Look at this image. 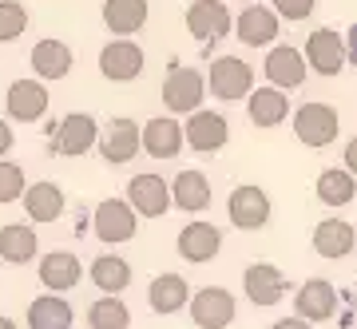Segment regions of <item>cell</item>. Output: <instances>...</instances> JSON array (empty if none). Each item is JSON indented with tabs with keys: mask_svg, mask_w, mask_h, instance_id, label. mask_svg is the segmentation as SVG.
I'll use <instances>...</instances> for the list:
<instances>
[{
	"mask_svg": "<svg viewBox=\"0 0 357 329\" xmlns=\"http://www.w3.org/2000/svg\"><path fill=\"white\" fill-rule=\"evenodd\" d=\"M306 68L318 76H342L345 72V32L337 28H314L306 36Z\"/></svg>",
	"mask_w": 357,
	"mask_h": 329,
	"instance_id": "obj_11",
	"label": "cell"
},
{
	"mask_svg": "<svg viewBox=\"0 0 357 329\" xmlns=\"http://www.w3.org/2000/svg\"><path fill=\"white\" fill-rule=\"evenodd\" d=\"M24 326L28 329H72L76 326V309H72V302L60 298V293H40V298H32V305H28Z\"/></svg>",
	"mask_w": 357,
	"mask_h": 329,
	"instance_id": "obj_27",
	"label": "cell"
},
{
	"mask_svg": "<svg viewBox=\"0 0 357 329\" xmlns=\"http://www.w3.org/2000/svg\"><path fill=\"white\" fill-rule=\"evenodd\" d=\"M91 230L103 246H123V242L135 238L139 230V215L128 206V199H103L91 215Z\"/></svg>",
	"mask_w": 357,
	"mask_h": 329,
	"instance_id": "obj_6",
	"label": "cell"
},
{
	"mask_svg": "<svg viewBox=\"0 0 357 329\" xmlns=\"http://www.w3.org/2000/svg\"><path fill=\"white\" fill-rule=\"evenodd\" d=\"M222 4H227V0H222Z\"/></svg>",
	"mask_w": 357,
	"mask_h": 329,
	"instance_id": "obj_42",
	"label": "cell"
},
{
	"mask_svg": "<svg viewBox=\"0 0 357 329\" xmlns=\"http://www.w3.org/2000/svg\"><path fill=\"white\" fill-rule=\"evenodd\" d=\"M262 72H266L270 88L294 91V88H302V84H306V56L294 48V44H274V48L266 52Z\"/></svg>",
	"mask_w": 357,
	"mask_h": 329,
	"instance_id": "obj_17",
	"label": "cell"
},
{
	"mask_svg": "<svg viewBox=\"0 0 357 329\" xmlns=\"http://www.w3.org/2000/svg\"><path fill=\"white\" fill-rule=\"evenodd\" d=\"M0 329H20V326H16L13 317H4V314H0Z\"/></svg>",
	"mask_w": 357,
	"mask_h": 329,
	"instance_id": "obj_41",
	"label": "cell"
},
{
	"mask_svg": "<svg viewBox=\"0 0 357 329\" xmlns=\"http://www.w3.org/2000/svg\"><path fill=\"white\" fill-rule=\"evenodd\" d=\"M79 278H84V262L72 250H48L40 258V286L48 293H60L64 298L68 290L79 286Z\"/></svg>",
	"mask_w": 357,
	"mask_h": 329,
	"instance_id": "obj_20",
	"label": "cell"
},
{
	"mask_svg": "<svg viewBox=\"0 0 357 329\" xmlns=\"http://www.w3.org/2000/svg\"><path fill=\"white\" fill-rule=\"evenodd\" d=\"M183 20H187V32L203 44H218L234 32V16L222 0H191Z\"/></svg>",
	"mask_w": 357,
	"mask_h": 329,
	"instance_id": "obj_9",
	"label": "cell"
},
{
	"mask_svg": "<svg viewBox=\"0 0 357 329\" xmlns=\"http://www.w3.org/2000/svg\"><path fill=\"white\" fill-rule=\"evenodd\" d=\"M246 115H250V123L270 131V127H278L290 119V95L278 88H255L250 91V100H246Z\"/></svg>",
	"mask_w": 357,
	"mask_h": 329,
	"instance_id": "obj_29",
	"label": "cell"
},
{
	"mask_svg": "<svg viewBox=\"0 0 357 329\" xmlns=\"http://www.w3.org/2000/svg\"><path fill=\"white\" fill-rule=\"evenodd\" d=\"M342 167L357 178V135H354L349 143H345V151H342Z\"/></svg>",
	"mask_w": 357,
	"mask_h": 329,
	"instance_id": "obj_38",
	"label": "cell"
},
{
	"mask_svg": "<svg viewBox=\"0 0 357 329\" xmlns=\"http://www.w3.org/2000/svg\"><path fill=\"white\" fill-rule=\"evenodd\" d=\"M175 250H178L183 262H191V266H206V262H215L218 250H222V230H218L215 222L195 218V222H187V227L178 230Z\"/></svg>",
	"mask_w": 357,
	"mask_h": 329,
	"instance_id": "obj_15",
	"label": "cell"
},
{
	"mask_svg": "<svg viewBox=\"0 0 357 329\" xmlns=\"http://www.w3.org/2000/svg\"><path fill=\"white\" fill-rule=\"evenodd\" d=\"M44 135H48L52 155L79 159V155L96 151V143H100V123H96L91 112H72V115H64V119H52Z\"/></svg>",
	"mask_w": 357,
	"mask_h": 329,
	"instance_id": "obj_1",
	"label": "cell"
},
{
	"mask_svg": "<svg viewBox=\"0 0 357 329\" xmlns=\"http://www.w3.org/2000/svg\"><path fill=\"white\" fill-rule=\"evenodd\" d=\"M274 215V203H270V194L258 183H238V187L230 190L227 199V218L234 230H262Z\"/></svg>",
	"mask_w": 357,
	"mask_h": 329,
	"instance_id": "obj_5",
	"label": "cell"
},
{
	"mask_svg": "<svg viewBox=\"0 0 357 329\" xmlns=\"http://www.w3.org/2000/svg\"><path fill=\"white\" fill-rule=\"evenodd\" d=\"M314 194H318V203L326 206H349L357 199V178L345 171V167H326L318 175V183H314Z\"/></svg>",
	"mask_w": 357,
	"mask_h": 329,
	"instance_id": "obj_32",
	"label": "cell"
},
{
	"mask_svg": "<svg viewBox=\"0 0 357 329\" xmlns=\"http://www.w3.org/2000/svg\"><path fill=\"white\" fill-rule=\"evenodd\" d=\"M191 282L183 278V274H159V278H151V286H147V305H151V314L159 317H171L178 314V309H187L191 305Z\"/></svg>",
	"mask_w": 357,
	"mask_h": 329,
	"instance_id": "obj_23",
	"label": "cell"
},
{
	"mask_svg": "<svg viewBox=\"0 0 357 329\" xmlns=\"http://www.w3.org/2000/svg\"><path fill=\"white\" fill-rule=\"evenodd\" d=\"M28 63H32V72H36L40 84H56V79H64L68 72H72V63H76V56H72V48H68L64 40H36L32 44V56H28Z\"/></svg>",
	"mask_w": 357,
	"mask_h": 329,
	"instance_id": "obj_22",
	"label": "cell"
},
{
	"mask_svg": "<svg viewBox=\"0 0 357 329\" xmlns=\"http://www.w3.org/2000/svg\"><path fill=\"white\" fill-rule=\"evenodd\" d=\"M40 254V234L28 222H8L0 227V262L8 266H28Z\"/></svg>",
	"mask_w": 357,
	"mask_h": 329,
	"instance_id": "obj_30",
	"label": "cell"
},
{
	"mask_svg": "<svg viewBox=\"0 0 357 329\" xmlns=\"http://www.w3.org/2000/svg\"><path fill=\"white\" fill-rule=\"evenodd\" d=\"M345 63L357 68V24H349V32H345Z\"/></svg>",
	"mask_w": 357,
	"mask_h": 329,
	"instance_id": "obj_39",
	"label": "cell"
},
{
	"mask_svg": "<svg viewBox=\"0 0 357 329\" xmlns=\"http://www.w3.org/2000/svg\"><path fill=\"white\" fill-rule=\"evenodd\" d=\"M310 242H314V254H318V258L337 262L345 254H354L357 230H354V222H345V218H321L318 227H314V238Z\"/></svg>",
	"mask_w": 357,
	"mask_h": 329,
	"instance_id": "obj_26",
	"label": "cell"
},
{
	"mask_svg": "<svg viewBox=\"0 0 357 329\" xmlns=\"http://www.w3.org/2000/svg\"><path fill=\"white\" fill-rule=\"evenodd\" d=\"M88 278L103 298H119L131 286V262L119 258V254H100V258H91Z\"/></svg>",
	"mask_w": 357,
	"mask_h": 329,
	"instance_id": "obj_31",
	"label": "cell"
},
{
	"mask_svg": "<svg viewBox=\"0 0 357 329\" xmlns=\"http://www.w3.org/2000/svg\"><path fill=\"white\" fill-rule=\"evenodd\" d=\"M48 84L40 79H13L8 84V95H4V112L13 123H40L48 115Z\"/></svg>",
	"mask_w": 357,
	"mask_h": 329,
	"instance_id": "obj_13",
	"label": "cell"
},
{
	"mask_svg": "<svg viewBox=\"0 0 357 329\" xmlns=\"http://www.w3.org/2000/svg\"><path fill=\"white\" fill-rule=\"evenodd\" d=\"M270 329H314V326H310V321H302V317H278V321H274V326H270Z\"/></svg>",
	"mask_w": 357,
	"mask_h": 329,
	"instance_id": "obj_40",
	"label": "cell"
},
{
	"mask_svg": "<svg viewBox=\"0 0 357 329\" xmlns=\"http://www.w3.org/2000/svg\"><path fill=\"white\" fill-rule=\"evenodd\" d=\"M294 135H298L302 147L321 151V147H330L342 135V119H337V112H333L330 103H302L294 112Z\"/></svg>",
	"mask_w": 357,
	"mask_h": 329,
	"instance_id": "obj_4",
	"label": "cell"
},
{
	"mask_svg": "<svg viewBox=\"0 0 357 329\" xmlns=\"http://www.w3.org/2000/svg\"><path fill=\"white\" fill-rule=\"evenodd\" d=\"M28 190V178H24V167L4 159L0 163V203H20Z\"/></svg>",
	"mask_w": 357,
	"mask_h": 329,
	"instance_id": "obj_35",
	"label": "cell"
},
{
	"mask_svg": "<svg viewBox=\"0 0 357 329\" xmlns=\"http://www.w3.org/2000/svg\"><path fill=\"white\" fill-rule=\"evenodd\" d=\"M147 16H151L147 0H103V24L119 40H131L135 32H143Z\"/></svg>",
	"mask_w": 357,
	"mask_h": 329,
	"instance_id": "obj_25",
	"label": "cell"
},
{
	"mask_svg": "<svg viewBox=\"0 0 357 329\" xmlns=\"http://www.w3.org/2000/svg\"><path fill=\"white\" fill-rule=\"evenodd\" d=\"M96 151L103 155V163H112V167L131 163V159L143 151V127L135 123V119H128V115H119V119H112L107 127H100Z\"/></svg>",
	"mask_w": 357,
	"mask_h": 329,
	"instance_id": "obj_7",
	"label": "cell"
},
{
	"mask_svg": "<svg viewBox=\"0 0 357 329\" xmlns=\"http://www.w3.org/2000/svg\"><path fill=\"white\" fill-rule=\"evenodd\" d=\"M24 215H28V227H52V222H60L68 211V199L64 190L56 187L52 178H40V183H28L24 190Z\"/></svg>",
	"mask_w": 357,
	"mask_h": 329,
	"instance_id": "obj_16",
	"label": "cell"
},
{
	"mask_svg": "<svg viewBox=\"0 0 357 329\" xmlns=\"http://www.w3.org/2000/svg\"><path fill=\"white\" fill-rule=\"evenodd\" d=\"M314 8H318V0H274L278 20H306Z\"/></svg>",
	"mask_w": 357,
	"mask_h": 329,
	"instance_id": "obj_36",
	"label": "cell"
},
{
	"mask_svg": "<svg viewBox=\"0 0 357 329\" xmlns=\"http://www.w3.org/2000/svg\"><path fill=\"white\" fill-rule=\"evenodd\" d=\"M143 63H147V52H143L135 40H107L100 48V76L112 79V84H131V79H139Z\"/></svg>",
	"mask_w": 357,
	"mask_h": 329,
	"instance_id": "obj_12",
	"label": "cell"
},
{
	"mask_svg": "<svg viewBox=\"0 0 357 329\" xmlns=\"http://www.w3.org/2000/svg\"><path fill=\"white\" fill-rule=\"evenodd\" d=\"M191 321L199 329H227L238 314V302L227 286H203V290L191 293Z\"/></svg>",
	"mask_w": 357,
	"mask_h": 329,
	"instance_id": "obj_10",
	"label": "cell"
},
{
	"mask_svg": "<svg viewBox=\"0 0 357 329\" xmlns=\"http://www.w3.org/2000/svg\"><path fill=\"white\" fill-rule=\"evenodd\" d=\"M187 147L183 139V123L171 119V115H155L143 123V151L151 159H178V151Z\"/></svg>",
	"mask_w": 357,
	"mask_h": 329,
	"instance_id": "obj_24",
	"label": "cell"
},
{
	"mask_svg": "<svg viewBox=\"0 0 357 329\" xmlns=\"http://www.w3.org/2000/svg\"><path fill=\"white\" fill-rule=\"evenodd\" d=\"M128 206L135 211L139 218H163L171 211V183L163 175H155V171H143V175H131L128 183Z\"/></svg>",
	"mask_w": 357,
	"mask_h": 329,
	"instance_id": "obj_8",
	"label": "cell"
},
{
	"mask_svg": "<svg viewBox=\"0 0 357 329\" xmlns=\"http://www.w3.org/2000/svg\"><path fill=\"white\" fill-rule=\"evenodd\" d=\"M88 329H131V309L123 298H96L88 305Z\"/></svg>",
	"mask_w": 357,
	"mask_h": 329,
	"instance_id": "obj_33",
	"label": "cell"
},
{
	"mask_svg": "<svg viewBox=\"0 0 357 329\" xmlns=\"http://www.w3.org/2000/svg\"><path fill=\"white\" fill-rule=\"evenodd\" d=\"M183 139H187V147L199 155H215L222 151L230 143V123L222 112H211V107H203V112H195L187 123H183Z\"/></svg>",
	"mask_w": 357,
	"mask_h": 329,
	"instance_id": "obj_14",
	"label": "cell"
},
{
	"mask_svg": "<svg viewBox=\"0 0 357 329\" xmlns=\"http://www.w3.org/2000/svg\"><path fill=\"white\" fill-rule=\"evenodd\" d=\"M28 28V8L20 0H0V44H13L24 36Z\"/></svg>",
	"mask_w": 357,
	"mask_h": 329,
	"instance_id": "obj_34",
	"label": "cell"
},
{
	"mask_svg": "<svg viewBox=\"0 0 357 329\" xmlns=\"http://www.w3.org/2000/svg\"><path fill=\"white\" fill-rule=\"evenodd\" d=\"M243 293L250 305H278L286 298V274L274 262H250L243 274Z\"/></svg>",
	"mask_w": 357,
	"mask_h": 329,
	"instance_id": "obj_19",
	"label": "cell"
},
{
	"mask_svg": "<svg viewBox=\"0 0 357 329\" xmlns=\"http://www.w3.org/2000/svg\"><path fill=\"white\" fill-rule=\"evenodd\" d=\"M206 91L222 103H234V100H250L255 91V68L238 56H218L211 60V72H206Z\"/></svg>",
	"mask_w": 357,
	"mask_h": 329,
	"instance_id": "obj_3",
	"label": "cell"
},
{
	"mask_svg": "<svg viewBox=\"0 0 357 329\" xmlns=\"http://www.w3.org/2000/svg\"><path fill=\"white\" fill-rule=\"evenodd\" d=\"M171 203L178 211H187V215H199L211 206V178L199 171V167H187V171H178L171 178Z\"/></svg>",
	"mask_w": 357,
	"mask_h": 329,
	"instance_id": "obj_28",
	"label": "cell"
},
{
	"mask_svg": "<svg viewBox=\"0 0 357 329\" xmlns=\"http://www.w3.org/2000/svg\"><path fill=\"white\" fill-rule=\"evenodd\" d=\"M159 100L163 107L175 115H187L191 119L195 112H203V100H206V76L203 72H195V68H171L163 79V88H159Z\"/></svg>",
	"mask_w": 357,
	"mask_h": 329,
	"instance_id": "obj_2",
	"label": "cell"
},
{
	"mask_svg": "<svg viewBox=\"0 0 357 329\" xmlns=\"http://www.w3.org/2000/svg\"><path fill=\"white\" fill-rule=\"evenodd\" d=\"M13 143H16V135H13V123H8V119H0V163H4V155L13 151Z\"/></svg>",
	"mask_w": 357,
	"mask_h": 329,
	"instance_id": "obj_37",
	"label": "cell"
},
{
	"mask_svg": "<svg viewBox=\"0 0 357 329\" xmlns=\"http://www.w3.org/2000/svg\"><path fill=\"white\" fill-rule=\"evenodd\" d=\"M337 314V290H333V282L326 278H310L298 286L294 293V317H302V321H330Z\"/></svg>",
	"mask_w": 357,
	"mask_h": 329,
	"instance_id": "obj_18",
	"label": "cell"
},
{
	"mask_svg": "<svg viewBox=\"0 0 357 329\" xmlns=\"http://www.w3.org/2000/svg\"><path fill=\"white\" fill-rule=\"evenodd\" d=\"M282 32V20L274 8H266V4H250V8H243V16L234 20V36L243 40L246 48H270L274 40H278Z\"/></svg>",
	"mask_w": 357,
	"mask_h": 329,
	"instance_id": "obj_21",
	"label": "cell"
}]
</instances>
